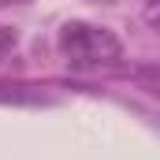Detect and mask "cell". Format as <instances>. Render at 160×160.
I'll use <instances>...</instances> for the list:
<instances>
[{
  "label": "cell",
  "instance_id": "cell-1",
  "mask_svg": "<svg viewBox=\"0 0 160 160\" xmlns=\"http://www.w3.org/2000/svg\"><path fill=\"white\" fill-rule=\"evenodd\" d=\"M60 52L75 67H101V63L119 60L123 45L112 30H101L89 22H67L60 30Z\"/></svg>",
  "mask_w": 160,
  "mask_h": 160
},
{
  "label": "cell",
  "instance_id": "cell-2",
  "mask_svg": "<svg viewBox=\"0 0 160 160\" xmlns=\"http://www.w3.org/2000/svg\"><path fill=\"white\" fill-rule=\"evenodd\" d=\"M38 101H45V97H41V89L0 82V104H38Z\"/></svg>",
  "mask_w": 160,
  "mask_h": 160
},
{
  "label": "cell",
  "instance_id": "cell-3",
  "mask_svg": "<svg viewBox=\"0 0 160 160\" xmlns=\"http://www.w3.org/2000/svg\"><path fill=\"white\" fill-rule=\"evenodd\" d=\"M11 48H15V34H11V30H4V26H0V60H4V56H8V52H11Z\"/></svg>",
  "mask_w": 160,
  "mask_h": 160
},
{
  "label": "cell",
  "instance_id": "cell-4",
  "mask_svg": "<svg viewBox=\"0 0 160 160\" xmlns=\"http://www.w3.org/2000/svg\"><path fill=\"white\" fill-rule=\"evenodd\" d=\"M145 15H149V22L157 26V0H149V4H145Z\"/></svg>",
  "mask_w": 160,
  "mask_h": 160
},
{
  "label": "cell",
  "instance_id": "cell-5",
  "mask_svg": "<svg viewBox=\"0 0 160 160\" xmlns=\"http://www.w3.org/2000/svg\"><path fill=\"white\" fill-rule=\"evenodd\" d=\"M8 4H22V0H0V8H8Z\"/></svg>",
  "mask_w": 160,
  "mask_h": 160
}]
</instances>
